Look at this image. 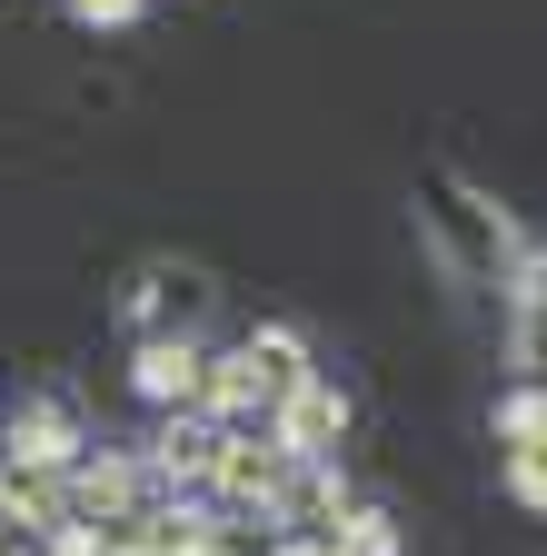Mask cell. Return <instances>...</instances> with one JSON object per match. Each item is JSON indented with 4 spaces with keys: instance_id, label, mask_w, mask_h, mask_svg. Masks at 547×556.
Here are the masks:
<instances>
[{
    "instance_id": "obj_9",
    "label": "cell",
    "mask_w": 547,
    "mask_h": 556,
    "mask_svg": "<svg viewBox=\"0 0 547 556\" xmlns=\"http://www.w3.org/2000/svg\"><path fill=\"white\" fill-rule=\"evenodd\" d=\"M508 497L547 517V438H527V447H508Z\"/></svg>"
},
{
    "instance_id": "obj_11",
    "label": "cell",
    "mask_w": 547,
    "mask_h": 556,
    "mask_svg": "<svg viewBox=\"0 0 547 556\" xmlns=\"http://www.w3.org/2000/svg\"><path fill=\"white\" fill-rule=\"evenodd\" d=\"M71 11H80L90 30H120V21H140V0H71Z\"/></svg>"
},
{
    "instance_id": "obj_7",
    "label": "cell",
    "mask_w": 547,
    "mask_h": 556,
    "mask_svg": "<svg viewBox=\"0 0 547 556\" xmlns=\"http://www.w3.org/2000/svg\"><path fill=\"white\" fill-rule=\"evenodd\" d=\"M239 358H249V378H259V417L279 407L289 388H309V378H319V368H309V338H299V328H249V338H239Z\"/></svg>"
},
{
    "instance_id": "obj_5",
    "label": "cell",
    "mask_w": 547,
    "mask_h": 556,
    "mask_svg": "<svg viewBox=\"0 0 547 556\" xmlns=\"http://www.w3.org/2000/svg\"><path fill=\"white\" fill-rule=\"evenodd\" d=\"M199 378H210L199 338H140V358H129V388L150 407H199Z\"/></svg>"
},
{
    "instance_id": "obj_4",
    "label": "cell",
    "mask_w": 547,
    "mask_h": 556,
    "mask_svg": "<svg viewBox=\"0 0 547 556\" xmlns=\"http://www.w3.org/2000/svg\"><path fill=\"white\" fill-rule=\"evenodd\" d=\"M269 428H279V447L299 467H319V457H338V438H349V397H338L328 378H309V388H289L279 407H269Z\"/></svg>"
},
{
    "instance_id": "obj_1",
    "label": "cell",
    "mask_w": 547,
    "mask_h": 556,
    "mask_svg": "<svg viewBox=\"0 0 547 556\" xmlns=\"http://www.w3.org/2000/svg\"><path fill=\"white\" fill-rule=\"evenodd\" d=\"M289 477H299V457L279 447V428H220V467H210V497L229 507V517H269L289 497Z\"/></svg>"
},
{
    "instance_id": "obj_3",
    "label": "cell",
    "mask_w": 547,
    "mask_h": 556,
    "mask_svg": "<svg viewBox=\"0 0 547 556\" xmlns=\"http://www.w3.org/2000/svg\"><path fill=\"white\" fill-rule=\"evenodd\" d=\"M0 457H11L21 477H71V467L90 457L80 407H71V397H30V407H11V438H0Z\"/></svg>"
},
{
    "instance_id": "obj_6",
    "label": "cell",
    "mask_w": 547,
    "mask_h": 556,
    "mask_svg": "<svg viewBox=\"0 0 547 556\" xmlns=\"http://www.w3.org/2000/svg\"><path fill=\"white\" fill-rule=\"evenodd\" d=\"M338 517H349V486H338V457L299 467V477H289V497L269 507V527H289V536H338Z\"/></svg>"
},
{
    "instance_id": "obj_2",
    "label": "cell",
    "mask_w": 547,
    "mask_h": 556,
    "mask_svg": "<svg viewBox=\"0 0 547 556\" xmlns=\"http://www.w3.org/2000/svg\"><path fill=\"white\" fill-rule=\"evenodd\" d=\"M210 299H220V289H210L199 268H170V258H150V268H140V278L120 289V318L140 328V338H199Z\"/></svg>"
},
{
    "instance_id": "obj_12",
    "label": "cell",
    "mask_w": 547,
    "mask_h": 556,
    "mask_svg": "<svg viewBox=\"0 0 547 556\" xmlns=\"http://www.w3.org/2000/svg\"><path fill=\"white\" fill-rule=\"evenodd\" d=\"M30 556H100V546H90V527H50V536H40Z\"/></svg>"
},
{
    "instance_id": "obj_8",
    "label": "cell",
    "mask_w": 547,
    "mask_h": 556,
    "mask_svg": "<svg viewBox=\"0 0 547 556\" xmlns=\"http://www.w3.org/2000/svg\"><path fill=\"white\" fill-rule=\"evenodd\" d=\"M328 556H398V517L388 507H349L338 536H328Z\"/></svg>"
},
{
    "instance_id": "obj_10",
    "label": "cell",
    "mask_w": 547,
    "mask_h": 556,
    "mask_svg": "<svg viewBox=\"0 0 547 556\" xmlns=\"http://www.w3.org/2000/svg\"><path fill=\"white\" fill-rule=\"evenodd\" d=\"M40 536H50V527H40V517H30L21 497H11V507H0V556H30Z\"/></svg>"
}]
</instances>
